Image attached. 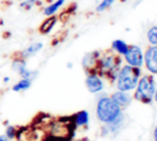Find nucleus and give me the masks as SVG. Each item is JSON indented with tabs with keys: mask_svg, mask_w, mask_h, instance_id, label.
I'll use <instances>...</instances> for the list:
<instances>
[{
	"mask_svg": "<svg viewBox=\"0 0 157 141\" xmlns=\"http://www.w3.org/2000/svg\"><path fill=\"white\" fill-rule=\"evenodd\" d=\"M120 63H121V59L119 54L118 55L112 54V53H107L104 55L99 54L97 59L96 69H94V75L103 76L108 78L109 81H114L117 78Z\"/></svg>",
	"mask_w": 157,
	"mask_h": 141,
	"instance_id": "f257e3e1",
	"label": "nucleus"
},
{
	"mask_svg": "<svg viewBox=\"0 0 157 141\" xmlns=\"http://www.w3.org/2000/svg\"><path fill=\"white\" fill-rule=\"evenodd\" d=\"M140 77V67H135L131 65L123 66L117 75V86L119 91H131L136 87Z\"/></svg>",
	"mask_w": 157,
	"mask_h": 141,
	"instance_id": "f03ea898",
	"label": "nucleus"
},
{
	"mask_svg": "<svg viewBox=\"0 0 157 141\" xmlns=\"http://www.w3.org/2000/svg\"><path fill=\"white\" fill-rule=\"evenodd\" d=\"M119 114H120V107L112 98L102 97L98 101L97 115H98L99 120H102L104 123H110L114 119H117Z\"/></svg>",
	"mask_w": 157,
	"mask_h": 141,
	"instance_id": "7ed1b4c3",
	"label": "nucleus"
},
{
	"mask_svg": "<svg viewBox=\"0 0 157 141\" xmlns=\"http://www.w3.org/2000/svg\"><path fill=\"white\" fill-rule=\"evenodd\" d=\"M155 78L151 75L142 76L140 81L137 82V88L135 91V99L142 102V103H151L155 94Z\"/></svg>",
	"mask_w": 157,
	"mask_h": 141,
	"instance_id": "20e7f679",
	"label": "nucleus"
},
{
	"mask_svg": "<svg viewBox=\"0 0 157 141\" xmlns=\"http://www.w3.org/2000/svg\"><path fill=\"white\" fill-rule=\"evenodd\" d=\"M11 69L15 72H17L21 76V78H31V80H33L37 76V74H38V71L29 70L27 67L26 59H22L18 55H15L13 56V60L11 63Z\"/></svg>",
	"mask_w": 157,
	"mask_h": 141,
	"instance_id": "39448f33",
	"label": "nucleus"
},
{
	"mask_svg": "<svg viewBox=\"0 0 157 141\" xmlns=\"http://www.w3.org/2000/svg\"><path fill=\"white\" fill-rule=\"evenodd\" d=\"M125 60L129 65L135 67H141L144 64V54L137 45H129L126 53L124 54Z\"/></svg>",
	"mask_w": 157,
	"mask_h": 141,
	"instance_id": "423d86ee",
	"label": "nucleus"
},
{
	"mask_svg": "<svg viewBox=\"0 0 157 141\" xmlns=\"http://www.w3.org/2000/svg\"><path fill=\"white\" fill-rule=\"evenodd\" d=\"M144 63L150 72L157 75V45H152L147 48L144 55Z\"/></svg>",
	"mask_w": 157,
	"mask_h": 141,
	"instance_id": "0eeeda50",
	"label": "nucleus"
},
{
	"mask_svg": "<svg viewBox=\"0 0 157 141\" xmlns=\"http://www.w3.org/2000/svg\"><path fill=\"white\" fill-rule=\"evenodd\" d=\"M86 87L90 92L96 93V92H99L103 90V82L98 75L91 74V75H87V77H86Z\"/></svg>",
	"mask_w": 157,
	"mask_h": 141,
	"instance_id": "6e6552de",
	"label": "nucleus"
},
{
	"mask_svg": "<svg viewBox=\"0 0 157 141\" xmlns=\"http://www.w3.org/2000/svg\"><path fill=\"white\" fill-rule=\"evenodd\" d=\"M42 48H43V43L36 42V43H32L31 45H28L27 48H25L23 50L18 51L16 55H18V56L22 58V59H28V58H31V56H34L37 53H39V51L42 50Z\"/></svg>",
	"mask_w": 157,
	"mask_h": 141,
	"instance_id": "1a4fd4ad",
	"label": "nucleus"
},
{
	"mask_svg": "<svg viewBox=\"0 0 157 141\" xmlns=\"http://www.w3.org/2000/svg\"><path fill=\"white\" fill-rule=\"evenodd\" d=\"M58 21V17L55 15H52V16H47V18L40 23L39 26V33L40 34H48L55 26Z\"/></svg>",
	"mask_w": 157,
	"mask_h": 141,
	"instance_id": "9d476101",
	"label": "nucleus"
},
{
	"mask_svg": "<svg viewBox=\"0 0 157 141\" xmlns=\"http://www.w3.org/2000/svg\"><path fill=\"white\" fill-rule=\"evenodd\" d=\"M112 99H113L120 108H121V107H128V105L130 104V102H131L130 96H129L126 92H124V91L115 92V93L112 96Z\"/></svg>",
	"mask_w": 157,
	"mask_h": 141,
	"instance_id": "9b49d317",
	"label": "nucleus"
},
{
	"mask_svg": "<svg viewBox=\"0 0 157 141\" xmlns=\"http://www.w3.org/2000/svg\"><path fill=\"white\" fill-rule=\"evenodd\" d=\"M64 2H65V0H55L54 2H50L48 6H45V7H44L43 13H44L45 16L55 15V13L58 12V10L64 5Z\"/></svg>",
	"mask_w": 157,
	"mask_h": 141,
	"instance_id": "f8f14e48",
	"label": "nucleus"
},
{
	"mask_svg": "<svg viewBox=\"0 0 157 141\" xmlns=\"http://www.w3.org/2000/svg\"><path fill=\"white\" fill-rule=\"evenodd\" d=\"M88 123V113L86 110H81L72 116V124L75 126H82Z\"/></svg>",
	"mask_w": 157,
	"mask_h": 141,
	"instance_id": "ddd939ff",
	"label": "nucleus"
},
{
	"mask_svg": "<svg viewBox=\"0 0 157 141\" xmlns=\"http://www.w3.org/2000/svg\"><path fill=\"white\" fill-rule=\"evenodd\" d=\"M32 81L33 80H31V78H21L20 81H17L12 86V91L13 92H23V91H27L32 86Z\"/></svg>",
	"mask_w": 157,
	"mask_h": 141,
	"instance_id": "4468645a",
	"label": "nucleus"
},
{
	"mask_svg": "<svg viewBox=\"0 0 157 141\" xmlns=\"http://www.w3.org/2000/svg\"><path fill=\"white\" fill-rule=\"evenodd\" d=\"M112 48H113V50L117 51L119 55H124V54L126 53L129 45H128L124 40H121V39H115V40L112 43Z\"/></svg>",
	"mask_w": 157,
	"mask_h": 141,
	"instance_id": "2eb2a0df",
	"label": "nucleus"
},
{
	"mask_svg": "<svg viewBox=\"0 0 157 141\" xmlns=\"http://www.w3.org/2000/svg\"><path fill=\"white\" fill-rule=\"evenodd\" d=\"M147 39L152 45H157V26H153L147 32Z\"/></svg>",
	"mask_w": 157,
	"mask_h": 141,
	"instance_id": "dca6fc26",
	"label": "nucleus"
},
{
	"mask_svg": "<svg viewBox=\"0 0 157 141\" xmlns=\"http://www.w3.org/2000/svg\"><path fill=\"white\" fill-rule=\"evenodd\" d=\"M34 5H40V1L39 0H23L20 4L21 9H23V10H31Z\"/></svg>",
	"mask_w": 157,
	"mask_h": 141,
	"instance_id": "f3484780",
	"label": "nucleus"
},
{
	"mask_svg": "<svg viewBox=\"0 0 157 141\" xmlns=\"http://www.w3.org/2000/svg\"><path fill=\"white\" fill-rule=\"evenodd\" d=\"M114 1H115V0H102V1L98 4V6L96 7V10H97L98 12H102V11L109 9V7L114 4Z\"/></svg>",
	"mask_w": 157,
	"mask_h": 141,
	"instance_id": "a211bd4d",
	"label": "nucleus"
},
{
	"mask_svg": "<svg viewBox=\"0 0 157 141\" xmlns=\"http://www.w3.org/2000/svg\"><path fill=\"white\" fill-rule=\"evenodd\" d=\"M5 136H6L9 140H13V139L17 136V130H16V128L12 126V125L6 126V129H5Z\"/></svg>",
	"mask_w": 157,
	"mask_h": 141,
	"instance_id": "6ab92c4d",
	"label": "nucleus"
},
{
	"mask_svg": "<svg viewBox=\"0 0 157 141\" xmlns=\"http://www.w3.org/2000/svg\"><path fill=\"white\" fill-rule=\"evenodd\" d=\"M0 141H11V140H9L5 135H0Z\"/></svg>",
	"mask_w": 157,
	"mask_h": 141,
	"instance_id": "aec40b11",
	"label": "nucleus"
},
{
	"mask_svg": "<svg viewBox=\"0 0 157 141\" xmlns=\"http://www.w3.org/2000/svg\"><path fill=\"white\" fill-rule=\"evenodd\" d=\"M153 137H155V141H157V126L155 128V131H153Z\"/></svg>",
	"mask_w": 157,
	"mask_h": 141,
	"instance_id": "412c9836",
	"label": "nucleus"
},
{
	"mask_svg": "<svg viewBox=\"0 0 157 141\" xmlns=\"http://www.w3.org/2000/svg\"><path fill=\"white\" fill-rule=\"evenodd\" d=\"M153 98H155V101L157 102V91H155V94H153Z\"/></svg>",
	"mask_w": 157,
	"mask_h": 141,
	"instance_id": "4be33fe9",
	"label": "nucleus"
},
{
	"mask_svg": "<svg viewBox=\"0 0 157 141\" xmlns=\"http://www.w3.org/2000/svg\"><path fill=\"white\" fill-rule=\"evenodd\" d=\"M10 81V77H4V82H9Z\"/></svg>",
	"mask_w": 157,
	"mask_h": 141,
	"instance_id": "5701e85b",
	"label": "nucleus"
}]
</instances>
